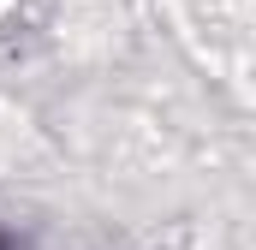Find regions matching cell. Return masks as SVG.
<instances>
[{
	"instance_id": "1",
	"label": "cell",
	"mask_w": 256,
	"mask_h": 250,
	"mask_svg": "<svg viewBox=\"0 0 256 250\" xmlns=\"http://www.w3.org/2000/svg\"><path fill=\"white\" fill-rule=\"evenodd\" d=\"M0 250H18V238H12V232H6V226H0Z\"/></svg>"
}]
</instances>
